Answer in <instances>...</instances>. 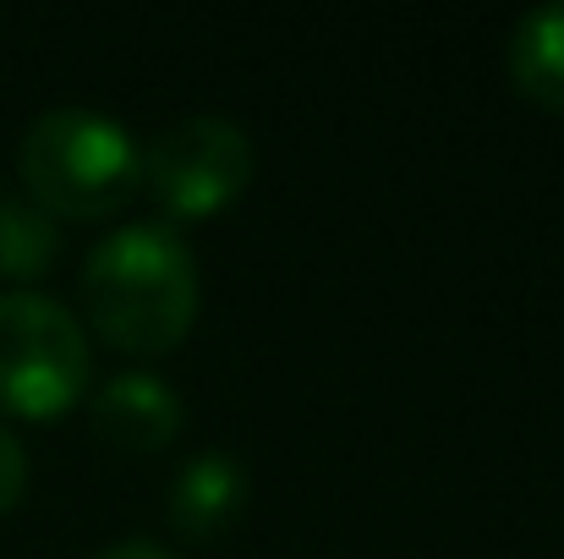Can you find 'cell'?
<instances>
[{"label": "cell", "instance_id": "cell-9", "mask_svg": "<svg viewBox=\"0 0 564 559\" xmlns=\"http://www.w3.org/2000/svg\"><path fill=\"white\" fill-rule=\"evenodd\" d=\"M22 488H28V450H22V439L0 422V516L22 499Z\"/></svg>", "mask_w": 564, "mask_h": 559}, {"label": "cell", "instance_id": "cell-2", "mask_svg": "<svg viewBox=\"0 0 564 559\" xmlns=\"http://www.w3.org/2000/svg\"><path fill=\"white\" fill-rule=\"evenodd\" d=\"M17 171L44 214L99 219V214H116L138 192L143 154L116 116L61 105L28 121L17 143Z\"/></svg>", "mask_w": 564, "mask_h": 559}, {"label": "cell", "instance_id": "cell-3", "mask_svg": "<svg viewBox=\"0 0 564 559\" xmlns=\"http://www.w3.org/2000/svg\"><path fill=\"white\" fill-rule=\"evenodd\" d=\"M88 389V335L44 291L0 297V406L17 417H55Z\"/></svg>", "mask_w": 564, "mask_h": 559}, {"label": "cell", "instance_id": "cell-1", "mask_svg": "<svg viewBox=\"0 0 564 559\" xmlns=\"http://www.w3.org/2000/svg\"><path fill=\"white\" fill-rule=\"evenodd\" d=\"M83 308L121 352H165L197 319V264L165 219L116 225L83 264Z\"/></svg>", "mask_w": 564, "mask_h": 559}, {"label": "cell", "instance_id": "cell-8", "mask_svg": "<svg viewBox=\"0 0 564 559\" xmlns=\"http://www.w3.org/2000/svg\"><path fill=\"white\" fill-rule=\"evenodd\" d=\"M61 252V230L39 203L22 197H0V275L11 280H33L55 264Z\"/></svg>", "mask_w": 564, "mask_h": 559}, {"label": "cell", "instance_id": "cell-6", "mask_svg": "<svg viewBox=\"0 0 564 559\" xmlns=\"http://www.w3.org/2000/svg\"><path fill=\"white\" fill-rule=\"evenodd\" d=\"M505 66H510V83L532 105L564 110V0H543L516 17Z\"/></svg>", "mask_w": 564, "mask_h": 559}, {"label": "cell", "instance_id": "cell-4", "mask_svg": "<svg viewBox=\"0 0 564 559\" xmlns=\"http://www.w3.org/2000/svg\"><path fill=\"white\" fill-rule=\"evenodd\" d=\"M252 138L230 116H182L143 149V182L165 214L203 219L252 182Z\"/></svg>", "mask_w": 564, "mask_h": 559}, {"label": "cell", "instance_id": "cell-7", "mask_svg": "<svg viewBox=\"0 0 564 559\" xmlns=\"http://www.w3.org/2000/svg\"><path fill=\"white\" fill-rule=\"evenodd\" d=\"M241 494H247V477L230 455H192L187 466L176 472L171 483V527L182 538H214L236 510H241Z\"/></svg>", "mask_w": 564, "mask_h": 559}, {"label": "cell", "instance_id": "cell-5", "mask_svg": "<svg viewBox=\"0 0 564 559\" xmlns=\"http://www.w3.org/2000/svg\"><path fill=\"white\" fill-rule=\"evenodd\" d=\"M94 433L116 450H160L182 433V395L160 373H116L99 384L94 406Z\"/></svg>", "mask_w": 564, "mask_h": 559}, {"label": "cell", "instance_id": "cell-10", "mask_svg": "<svg viewBox=\"0 0 564 559\" xmlns=\"http://www.w3.org/2000/svg\"><path fill=\"white\" fill-rule=\"evenodd\" d=\"M94 559H182V555H171L154 538H127V544H116V549H105V555H94Z\"/></svg>", "mask_w": 564, "mask_h": 559}]
</instances>
